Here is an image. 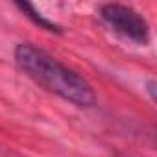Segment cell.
I'll return each mask as SVG.
<instances>
[{
  "mask_svg": "<svg viewBox=\"0 0 157 157\" xmlns=\"http://www.w3.org/2000/svg\"><path fill=\"white\" fill-rule=\"evenodd\" d=\"M15 61L26 76L46 91L80 107L94 105L96 94L91 83L43 48L30 43H21L15 48Z\"/></svg>",
  "mask_w": 157,
  "mask_h": 157,
  "instance_id": "cell-1",
  "label": "cell"
},
{
  "mask_svg": "<svg viewBox=\"0 0 157 157\" xmlns=\"http://www.w3.org/2000/svg\"><path fill=\"white\" fill-rule=\"evenodd\" d=\"M100 17L102 21L118 35L139 43L146 44L150 39V28L148 22L144 21L142 15H139L133 8L122 6V4H105L100 8Z\"/></svg>",
  "mask_w": 157,
  "mask_h": 157,
  "instance_id": "cell-2",
  "label": "cell"
},
{
  "mask_svg": "<svg viewBox=\"0 0 157 157\" xmlns=\"http://www.w3.org/2000/svg\"><path fill=\"white\" fill-rule=\"evenodd\" d=\"M17 8L30 19V21H33L37 26H41L43 30H46V32H52V33H61L63 30H61V26H57L56 22H52V21H48L46 17H43L32 4H28V2H17Z\"/></svg>",
  "mask_w": 157,
  "mask_h": 157,
  "instance_id": "cell-3",
  "label": "cell"
},
{
  "mask_svg": "<svg viewBox=\"0 0 157 157\" xmlns=\"http://www.w3.org/2000/svg\"><path fill=\"white\" fill-rule=\"evenodd\" d=\"M148 93L151 94V100H155V82L153 80H150V83H148Z\"/></svg>",
  "mask_w": 157,
  "mask_h": 157,
  "instance_id": "cell-4",
  "label": "cell"
}]
</instances>
